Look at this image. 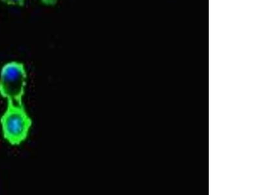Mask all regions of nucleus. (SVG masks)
Segmentation results:
<instances>
[{"mask_svg":"<svg viewBox=\"0 0 260 195\" xmlns=\"http://www.w3.org/2000/svg\"><path fill=\"white\" fill-rule=\"evenodd\" d=\"M59 0H41L43 3L47 5V6H55Z\"/></svg>","mask_w":260,"mask_h":195,"instance_id":"20e7f679","label":"nucleus"},{"mask_svg":"<svg viewBox=\"0 0 260 195\" xmlns=\"http://www.w3.org/2000/svg\"><path fill=\"white\" fill-rule=\"evenodd\" d=\"M27 83V73L22 62H8L2 67L0 74V95L8 101L23 105Z\"/></svg>","mask_w":260,"mask_h":195,"instance_id":"f03ea898","label":"nucleus"},{"mask_svg":"<svg viewBox=\"0 0 260 195\" xmlns=\"http://www.w3.org/2000/svg\"><path fill=\"white\" fill-rule=\"evenodd\" d=\"M0 122L4 139L13 146L20 145L25 141L32 125L31 118L24 105H16L11 101H8V107Z\"/></svg>","mask_w":260,"mask_h":195,"instance_id":"f257e3e1","label":"nucleus"},{"mask_svg":"<svg viewBox=\"0 0 260 195\" xmlns=\"http://www.w3.org/2000/svg\"><path fill=\"white\" fill-rule=\"evenodd\" d=\"M1 1L9 6L23 7L25 4V0H1Z\"/></svg>","mask_w":260,"mask_h":195,"instance_id":"7ed1b4c3","label":"nucleus"}]
</instances>
